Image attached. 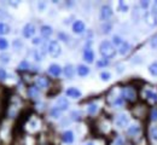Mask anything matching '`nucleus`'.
Instances as JSON below:
<instances>
[{
    "mask_svg": "<svg viewBox=\"0 0 157 145\" xmlns=\"http://www.w3.org/2000/svg\"><path fill=\"white\" fill-rule=\"evenodd\" d=\"M99 51H100V55H101L104 58H113V57L116 55V50H115L114 45L109 41L100 42V45H99Z\"/></svg>",
    "mask_w": 157,
    "mask_h": 145,
    "instance_id": "nucleus-1",
    "label": "nucleus"
},
{
    "mask_svg": "<svg viewBox=\"0 0 157 145\" xmlns=\"http://www.w3.org/2000/svg\"><path fill=\"white\" fill-rule=\"evenodd\" d=\"M122 96H123V98H126L129 102H134L137 98V93H136L134 88H132V87H124L122 90Z\"/></svg>",
    "mask_w": 157,
    "mask_h": 145,
    "instance_id": "nucleus-2",
    "label": "nucleus"
},
{
    "mask_svg": "<svg viewBox=\"0 0 157 145\" xmlns=\"http://www.w3.org/2000/svg\"><path fill=\"white\" fill-rule=\"evenodd\" d=\"M60 45L58 44V41L56 40H52V41L48 44V52L52 57H58L60 55Z\"/></svg>",
    "mask_w": 157,
    "mask_h": 145,
    "instance_id": "nucleus-3",
    "label": "nucleus"
},
{
    "mask_svg": "<svg viewBox=\"0 0 157 145\" xmlns=\"http://www.w3.org/2000/svg\"><path fill=\"white\" fill-rule=\"evenodd\" d=\"M111 16H113V10H111V7L108 6V5H104V6L100 9V20H101V21H106V20H109Z\"/></svg>",
    "mask_w": 157,
    "mask_h": 145,
    "instance_id": "nucleus-4",
    "label": "nucleus"
},
{
    "mask_svg": "<svg viewBox=\"0 0 157 145\" xmlns=\"http://www.w3.org/2000/svg\"><path fill=\"white\" fill-rule=\"evenodd\" d=\"M34 34H35V27L32 23L25 24L24 28H23V35H24V38H32Z\"/></svg>",
    "mask_w": 157,
    "mask_h": 145,
    "instance_id": "nucleus-5",
    "label": "nucleus"
},
{
    "mask_svg": "<svg viewBox=\"0 0 157 145\" xmlns=\"http://www.w3.org/2000/svg\"><path fill=\"white\" fill-rule=\"evenodd\" d=\"M128 121H129L128 116L126 114H121V115H118L117 117H116V126L120 127V128L126 127L128 124Z\"/></svg>",
    "mask_w": 157,
    "mask_h": 145,
    "instance_id": "nucleus-6",
    "label": "nucleus"
},
{
    "mask_svg": "<svg viewBox=\"0 0 157 145\" xmlns=\"http://www.w3.org/2000/svg\"><path fill=\"white\" fill-rule=\"evenodd\" d=\"M65 93H67V96H68V97L74 98V99H78V98H80V97H81V92L78 91V88H74V87L68 88Z\"/></svg>",
    "mask_w": 157,
    "mask_h": 145,
    "instance_id": "nucleus-7",
    "label": "nucleus"
},
{
    "mask_svg": "<svg viewBox=\"0 0 157 145\" xmlns=\"http://www.w3.org/2000/svg\"><path fill=\"white\" fill-rule=\"evenodd\" d=\"M73 30H74V33H76V34L83 33V30H85V23L82 21L74 22V24H73Z\"/></svg>",
    "mask_w": 157,
    "mask_h": 145,
    "instance_id": "nucleus-8",
    "label": "nucleus"
},
{
    "mask_svg": "<svg viewBox=\"0 0 157 145\" xmlns=\"http://www.w3.org/2000/svg\"><path fill=\"white\" fill-rule=\"evenodd\" d=\"M48 73L52 76H59L60 73H62V68L59 67L58 64H51L50 68H48Z\"/></svg>",
    "mask_w": 157,
    "mask_h": 145,
    "instance_id": "nucleus-9",
    "label": "nucleus"
},
{
    "mask_svg": "<svg viewBox=\"0 0 157 145\" xmlns=\"http://www.w3.org/2000/svg\"><path fill=\"white\" fill-rule=\"evenodd\" d=\"M62 139H63L64 143H67V144H71V143L74 142V134H73V132H71V131H67V132H64L63 135H62Z\"/></svg>",
    "mask_w": 157,
    "mask_h": 145,
    "instance_id": "nucleus-10",
    "label": "nucleus"
},
{
    "mask_svg": "<svg viewBox=\"0 0 157 145\" xmlns=\"http://www.w3.org/2000/svg\"><path fill=\"white\" fill-rule=\"evenodd\" d=\"M83 58H85L86 62L92 63L93 59H94V53H93V51H92L91 48H85V51H83Z\"/></svg>",
    "mask_w": 157,
    "mask_h": 145,
    "instance_id": "nucleus-11",
    "label": "nucleus"
},
{
    "mask_svg": "<svg viewBox=\"0 0 157 145\" xmlns=\"http://www.w3.org/2000/svg\"><path fill=\"white\" fill-rule=\"evenodd\" d=\"M68 106H69V102H68L65 98H59L58 101H57L56 108H57V109H59L60 111L67 110V109H68Z\"/></svg>",
    "mask_w": 157,
    "mask_h": 145,
    "instance_id": "nucleus-12",
    "label": "nucleus"
},
{
    "mask_svg": "<svg viewBox=\"0 0 157 145\" xmlns=\"http://www.w3.org/2000/svg\"><path fill=\"white\" fill-rule=\"evenodd\" d=\"M145 96H146V98H147L151 103H157V92L156 91H151V90H149V91L145 92Z\"/></svg>",
    "mask_w": 157,
    "mask_h": 145,
    "instance_id": "nucleus-13",
    "label": "nucleus"
},
{
    "mask_svg": "<svg viewBox=\"0 0 157 145\" xmlns=\"http://www.w3.org/2000/svg\"><path fill=\"white\" fill-rule=\"evenodd\" d=\"M88 73H90V68L88 67L82 65V64L78 67V74L80 76H86V75H88Z\"/></svg>",
    "mask_w": 157,
    "mask_h": 145,
    "instance_id": "nucleus-14",
    "label": "nucleus"
},
{
    "mask_svg": "<svg viewBox=\"0 0 157 145\" xmlns=\"http://www.w3.org/2000/svg\"><path fill=\"white\" fill-rule=\"evenodd\" d=\"M64 75L68 78V79H71L73 76H74V68H73V65H67L65 68H64Z\"/></svg>",
    "mask_w": 157,
    "mask_h": 145,
    "instance_id": "nucleus-15",
    "label": "nucleus"
},
{
    "mask_svg": "<svg viewBox=\"0 0 157 145\" xmlns=\"http://www.w3.org/2000/svg\"><path fill=\"white\" fill-rule=\"evenodd\" d=\"M36 86L40 88H46L48 86V81L46 78H38L36 79Z\"/></svg>",
    "mask_w": 157,
    "mask_h": 145,
    "instance_id": "nucleus-16",
    "label": "nucleus"
},
{
    "mask_svg": "<svg viewBox=\"0 0 157 145\" xmlns=\"http://www.w3.org/2000/svg\"><path fill=\"white\" fill-rule=\"evenodd\" d=\"M41 34H42V36H50L52 34V28L50 25H42L41 27Z\"/></svg>",
    "mask_w": 157,
    "mask_h": 145,
    "instance_id": "nucleus-17",
    "label": "nucleus"
},
{
    "mask_svg": "<svg viewBox=\"0 0 157 145\" xmlns=\"http://www.w3.org/2000/svg\"><path fill=\"white\" fill-rule=\"evenodd\" d=\"M145 20H146V22L149 23V24H154V25H156L157 24V18L152 15V13H146L145 15Z\"/></svg>",
    "mask_w": 157,
    "mask_h": 145,
    "instance_id": "nucleus-18",
    "label": "nucleus"
},
{
    "mask_svg": "<svg viewBox=\"0 0 157 145\" xmlns=\"http://www.w3.org/2000/svg\"><path fill=\"white\" fill-rule=\"evenodd\" d=\"M129 47H131V46H129V44H128V42L123 41V44L120 46V50H118V52H120L121 55H126V53L129 51Z\"/></svg>",
    "mask_w": 157,
    "mask_h": 145,
    "instance_id": "nucleus-19",
    "label": "nucleus"
},
{
    "mask_svg": "<svg viewBox=\"0 0 157 145\" xmlns=\"http://www.w3.org/2000/svg\"><path fill=\"white\" fill-rule=\"evenodd\" d=\"M139 131H140V128H139L138 124H132V126L128 128V134H131V135H137L138 133H139Z\"/></svg>",
    "mask_w": 157,
    "mask_h": 145,
    "instance_id": "nucleus-20",
    "label": "nucleus"
},
{
    "mask_svg": "<svg viewBox=\"0 0 157 145\" xmlns=\"http://www.w3.org/2000/svg\"><path fill=\"white\" fill-rule=\"evenodd\" d=\"M10 32V27L2 22H0V35H4V34H7Z\"/></svg>",
    "mask_w": 157,
    "mask_h": 145,
    "instance_id": "nucleus-21",
    "label": "nucleus"
},
{
    "mask_svg": "<svg viewBox=\"0 0 157 145\" xmlns=\"http://www.w3.org/2000/svg\"><path fill=\"white\" fill-rule=\"evenodd\" d=\"M29 96H30L32 98L39 97V88H38V87H30V88H29Z\"/></svg>",
    "mask_w": 157,
    "mask_h": 145,
    "instance_id": "nucleus-22",
    "label": "nucleus"
},
{
    "mask_svg": "<svg viewBox=\"0 0 157 145\" xmlns=\"http://www.w3.org/2000/svg\"><path fill=\"white\" fill-rule=\"evenodd\" d=\"M149 71H150V74H151V75L157 76V62L150 64V67H149Z\"/></svg>",
    "mask_w": 157,
    "mask_h": 145,
    "instance_id": "nucleus-23",
    "label": "nucleus"
},
{
    "mask_svg": "<svg viewBox=\"0 0 157 145\" xmlns=\"http://www.w3.org/2000/svg\"><path fill=\"white\" fill-rule=\"evenodd\" d=\"M87 110H88V113H90L91 115H93V114H96V113H97V110H98V105H97L96 103L90 104Z\"/></svg>",
    "mask_w": 157,
    "mask_h": 145,
    "instance_id": "nucleus-24",
    "label": "nucleus"
},
{
    "mask_svg": "<svg viewBox=\"0 0 157 145\" xmlns=\"http://www.w3.org/2000/svg\"><path fill=\"white\" fill-rule=\"evenodd\" d=\"M150 135H151V138H152L154 140L157 142V126H152V127L150 128Z\"/></svg>",
    "mask_w": 157,
    "mask_h": 145,
    "instance_id": "nucleus-25",
    "label": "nucleus"
},
{
    "mask_svg": "<svg viewBox=\"0 0 157 145\" xmlns=\"http://www.w3.org/2000/svg\"><path fill=\"white\" fill-rule=\"evenodd\" d=\"M110 78H111L110 73H108V71H103V73H100V79H101L103 81H109Z\"/></svg>",
    "mask_w": 157,
    "mask_h": 145,
    "instance_id": "nucleus-26",
    "label": "nucleus"
},
{
    "mask_svg": "<svg viewBox=\"0 0 157 145\" xmlns=\"http://www.w3.org/2000/svg\"><path fill=\"white\" fill-rule=\"evenodd\" d=\"M7 46H9V42L6 39H4V38H0V50H6L7 48Z\"/></svg>",
    "mask_w": 157,
    "mask_h": 145,
    "instance_id": "nucleus-27",
    "label": "nucleus"
},
{
    "mask_svg": "<svg viewBox=\"0 0 157 145\" xmlns=\"http://www.w3.org/2000/svg\"><path fill=\"white\" fill-rule=\"evenodd\" d=\"M59 114H60V110L57 109V108H53V109L51 110V115H52L53 117H58Z\"/></svg>",
    "mask_w": 157,
    "mask_h": 145,
    "instance_id": "nucleus-28",
    "label": "nucleus"
},
{
    "mask_svg": "<svg viewBox=\"0 0 157 145\" xmlns=\"http://www.w3.org/2000/svg\"><path fill=\"white\" fill-rule=\"evenodd\" d=\"M118 9H120V10H122V11L124 12V11H127V10H128V6H127L123 1H120V4H118Z\"/></svg>",
    "mask_w": 157,
    "mask_h": 145,
    "instance_id": "nucleus-29",
    "label": "nucleus"
},
{
    "mask_svg": "<svg viewBox=\"0 0 157 145\" xmlns=\"http://www.w3.org/2000/svg\"><path fill=\"white\" fill-rule=\"evenodd\" d=\"M28 68H29V63L27 62V61H23L20 64V69H22V70H27Z\"/></svg>",
    "mask_w": 157,
    "mask_h": 145,
    "instance_id": "nucleus-30",
    "label": "nucleus"
},
{
    "mask_svg": "<svg viewBox=\"0 0 157 145\" xmlns=\"http://www.w3.org/2000/svg\"><path fill=\"white\" fill-rule=\"evenodd\" d=\"M151 120L154 122H157V109H152V111H151Z\"/></svg>",
    "mask_w": 157,
    "mask_h": 145,
    "instance_id": "nucleus-31",
    "label": "nucleus"
},
{
    "mask_svg": "<svg viewBox=\"0 0 157 145\" xmlns=\"http://www.w3.org/2000/svg\"><path fill=\"white\" fill-rule=\"evenodd\" d=\"M6 78H7V73H6L4 69H0V81L5 80Z\"/></svg>",
    "mask_w": 157,
    "mask_h": 145,
    "instance_id": "nucleus-32",
    "label": "nucleus"
},
{
    "mask_svg": "<svg viewBox=\"0 0 157 145\" xmlns=\"http://www.w3.org/2000/svg\"><path fill=\"white\" fill-rule=\"evenodd\" d=\"M113 40H114V44H116V45H120V46L123 44L122 39H121L120 36H114V39H113Z\"/></svg>",
    "mask_w": 157,
    "mask_h": 145,
    "instance_id": "nucleus-33",
    "label": "nucleus"
},
{
    "mask_svg": "<svg viewBox=\"0 0 157 145\" xmlns=\"http://www.w3.org/2000/svg\"><path fill=\"white\" fill-rule=\"evenodd\" d=\"M9 55H1L0 56V61L1 62H4V63H9Z\"/></svg>",
    "mask_w": 157,
    "mask_h": 145,
    "instance_id": "nucleus-34",
    "label": "nucleus"
},
{
    "mask_svg": "<svg viewBox=\"0 0 157 145\" xmlns=\"http://www.w3.org/2000/svg\"><path fill=\"white\" fill-rule=\"evenodd\" d=\"M151 13L157 18V1H155L154 5H152V12H151Z\"/></svg>",
    "mask_w": 157,
    "mask_h": 145,
    "instance_id": "nucleus-35",
    "label": "nucleus"
},
{
    "mask_svg": "<svg viewBox=\"0 0 157 145\" xmlns=\"http://www.w3.org/2000/svg\"><path fill=\"white\" fill-rule=\"evenodd\" d=\"M150 45H151V47H152V48H157V35L152 39V40H151Z\"/></svg>",
    "mask_w": 157,
    "mask_h": 145,
    "instance_id": "nucleus-36",
    "label": "nucleus"
},
{
    "mask_svg": "<svg viewBox=\"0 0 157 145\" xmlns=\"http://www.w3.org/2000/svg\"><path fill=\"white\" fill-rule=\"evenodd\" d=\"M97 65L98 67H105V65H108V59H103V61H99L97 63Z\"/></svg>",
    "mask_w": 157,
    "mask_h": 145,
    "instance_id": "nucleus-37",
    "label": "nucleus"
},
{
    "mask_svg": "<svg viewBox=\"0 0 157 145\" xmlns=\"http://www.w3.org/2000/svg\"><path fill=\"white\" fill-rule=\"evenodd\" d=\"M140 5H141V7H144V9H146V7L149 6V1H144V2L141 1V2H140Z\"/></svg>",
    "mask_w": 157,
    "mask_h": 145,
    "instance_id": "nucleus-38",
    "label": "nucleus"
},
{
    "mask_svg": "<svg viewBox=\"0 0 157 145\" xmlns=\"http://www.w3.org/2000/svg\"><path fill=\"white\" fill-rule=\"evenodd\" d=\"M33 44H35V45H38V44H40V39H39V38H35V39L33 40Z\"/></svg>",
    "mask_w": 157,
    "mask_h": 145,
    "instance_id": "nucleus-39",
    "label": "nucleus"
},
{
    "mask_svg": "<svg viewBox=\"0 0 157 145\" xmlns=\"http://www.w3.org/2000/svg\"><path fill=\"white\" fill-rule=\"evenodd\" d=\"M59 38H63V39H64V41H67V39H68V38H67V35H64V34H62V33L59 34Z\"/></svg>",
    "mask_w": 157,
    "mask_h": 145,
    "instance_id": "nucleus-40",
    "label": "nucleus"
},
{
    "mask_svg": "<svg viewBox=\"0 0 157 145\" xmlns=\"http://www.w3.org/2000/svg\"><path fill=\"white\" fill-rule=\"evenodd\" d=\"M86 145H93V144H92V143H87Z\"/></svg>",
    "mask_w": 157,
    "mask_h": 145,
    "instance_id": "nucleus-41",
    "label": "nucleus"
}]
</instances>
